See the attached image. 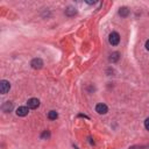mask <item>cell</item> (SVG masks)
<instances>
[{
	"mask_svg": "<svg viewBox=\"0 0 149 149\" xmlns=\"http://www.w3.org/2000/svg\"><path fill=\"white\" fill-rule=\"evenodd\" d=\"M108 41L112 45H118L119 42H120V35L116 33V31H112L108 36Z\"/></svg>",
	"mask_w": 149,
	"mask_h": 149,
	"instance_id": "cell-1",
	"label": "cell"
},
{
	"mask_svg": "<svg viewBox=\"0 0 149 149\" xmlns=\"http://www.w3.org/2000/svg\"><path fill=\"white\" fill-rule=\"evenodd\" d=\"M9 88H10L9 81L2 79V80L0 81V92H1V94H6V93L9 91Z\"/></svg>",
	"mask_w": 149,
	"mask_h": 149,
	"instance_id": "cell-2",
	"label": "cell"
},
{
	"mask_svg": "<svg viewBox=\"0 0 149 149\" xmlns=\"http://www.w3.org/2000/svg\"><path fill=\"white\" fill-rule=\"evenodd\" d=\"M27 104H28V108L35 109V108H37V107L40 106V100H38L37 98H30V99L27 101Z\"/></svg>",
	"mask_w": 149,
	"mask_h": 149,
	"instance_id": "cell-3",
	"label": "cell"
},
{
	"mask_svg": "<svg viewBox=\"0 0 149 149\" xmlns=\"http://www.w3.org/2000/svg\"><path fill=\"white\" fill-rule=\"evenodd\" d=\"M30 65H31V68H33V69L38 70V69H41V68L43 66V61H42L41 58H34V59L31 61Z\"/></svg>",
	"mask_w": 149,
	"mask_h": 149,
	"instance_id": "cell-4",
	"label": "cell"
},
{
	"mask_svg": "<svg viewBox=\"0 0 149 149\" xmlns=\"http://www.w3.org/2000/svg\"><path fill=\"white\" fill-rule=\"evenodd\" d=\"M95 112L98 113V114H106L107 112H108V108H107V106L105 105V104H98L97 106H95Z\"/></svg>",
	"mask_w": 149,
	"mask_h": 149,
	"instance_id": "cell-5",
	"label": "cell"
},
{
	"mask_svg": "<svg viewBox=\"0 0 149 149\" xmlns=\"http://www.w3.org/2000/svg\"><path fill=\"white\" fill-rule=\"evenodd\" d=\"M28 112H29L28 107H26V106H20V107L16 109V115H17V116H26V115L28 114Z\"/></svg>",
	"mask_w": 149,
	"mask_h": 149,
	"instance_id": "cell-6",
	"label": "cell"
},
{
	"mask_svg": "<svg viewBox=\"0 0 149 149\" xmlns=\"http://www.w3.org/2000/svg\"><path fill=\"white\" fill-rule=\"evenodd\" d=\"M13 109V104L10 101H6L3 105H2V111L3 112H10Z\"/></svg>",
	"mask_w": 149,
	"mask_h": 149,
	"instance_id": "cell-7",
	"label": "cell"
},
{
	"mask_svg": "<svg viewBox=\"0 0 149 149\" xmlns=\"http://www.w3.org/2000/svg\"><path fill=\"white\" fill-rule=\"evenodd\" d=\"M77 13V10H76V8L74 7H68L66 9H65V14L68 15V16H72V15H74Z\"/></svg>",
	"mask_w": 149,
	"mask_h": 149,
	"instance_id": "cell-8",
	"label": "cell"
},
{
	"mask_svg": "<svg viewBox=\"0 0 149 149\" xmlns=\"http://www.w3.org/2000/svg\"><path fill=\"white\" fill-rule=\"evenodd\" d=\"M119 14L125 17V16H127V15L129 14V9H128L127 7H121V8L119 9Z\"/></svg>",
	"mask_w": 149,
	"mask_h": 149,
	"instance_id": "cell-9",
	"label": "cell"
},
{
	"mask_svg": "<svg viewBox=\"0 0 149 149\" xmlns=\"http://www.w3.org/2000/svg\"><path fill=\"white\" fill-rule=\"evenodd\" d=\"M57 116H58V114H57L56 111H50V112L48 113V118H49L50 120H56Z\"/></svg>",
	"mask_w": 149,
	"mask_h": 149,
	"instance_id": "cell-10",
	"label": "cell"
},
{
	"mask_svg": "<svg viewBox=\"0 0 149 149\" xmlns=\"http://www.w3.org/2000/svg\"><path fill=\"white\" fill-rule=\"evenodd\" d=\"M119 59V52H113V54H111V57H109V61L112 62V63H114V62H116Z\"/></svg>",
	"mask_w": 149,
	"mask_h": 149,
	"instance_id": "cell-11",
	"label": "cell"
},
{
	"mask_svg": "<svg viewBox=\"0 0 149 149\" xmlns=\"http://www.w3.org/2000/svg\"><path fill=\"white\" fill-rule=\"evenodd\" d=\"M144 127H146L147 130H149V118L146 119V121H144Z\"/></svg>",
	"mask_w": 149,
	"mask_h": 149,
	"instance_id": "cell-12",
	"label": "cell"
},
{
	"mask_svg": "<svg viewBox=\"0 0 149 149\" xmlns=\"http://www.w3.org/2000/svg\"><path fill=\"white\" fill-rule=\"evenodd\" d=\"M146 49H147V50L149 51V40H148V41L146 42Z\"/></svg>",
	"mask_w": 149,
	"mask_h": 149,
	"instance_id": "cell-13",
	"label": "cell"
}]
</instances>
